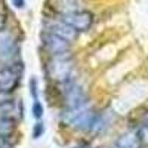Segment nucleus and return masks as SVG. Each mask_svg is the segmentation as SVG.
<instances>
[{
  "mask_svg": "<svg viewBox=\"0 0 148 148\" xmlns=\"http://www.w3.org/2000/svg\"><path fill=\"white\" fill-rule=\"evenodd\" d=\"M45 127L42 123H36V126H34V130H33V136L34 138H40L42 136V133H43Z\"/></svg>",
  "mask_w": 148,
  "mask_h": 148,
  "instance_id": "12",
  "label": "nucleus"
},
{
  "mask_svg": "<svg viewBox=\"0 0 148 148\" xmlns=\"http://www.w3.org/2000/svg\"><path fill=\"white\" fill-rule=\"evenodd\" d=\"M64 93H65V101H67L68 108H82V107H84V102H86L84 101V93L80 89V86L76 84L73 80L65 82Z\"/></svg>",
  "mask_w": 148,
  "mask_h": 148,
  "instance_id": "6",
  "label": "nucleus"
},
{
  "mask_svg": "<svg viewBox=\"0 0 148 148\" xmlns=\"http://www.w3.org/2000/svg\"><path fill=\"white\" fill-rule=\"evenodd\" d=\"M33 116L36 119H40L43 116V107H42V104L39 101H36L34 105H33Z\"/></svg>",
  "mask_w": 148,
  "mask_h": 148,
  "instance_id": "11",
  "label": "nucleus"
},
{
  "mask_svg": "<svg viewBox=\"0 0 148 148\" xmlns=\"http://www.w3.org/2000/svg\"><path fill=\"white\" fill-rule=\"evenodd\" d=\"M70 71H71V61L68 55H58L53 56V59L47 65V73L52 79L58 82H67L70 80Z\"/></svg>",
  "mask_w": 148,
  "mask_h": 148,
  "instance_id": "2",
  "label": "nucleus"
},
{
  "mask_svg": "<svg viewBox=\"0 0 148 148\" xmlns=\"http://www.w3.org/2000/svg\"><path fill=\"white\" fill-rule=\"evenodd\" d=\"M30 92H31V96L34 98V101H37V82H36V79L30 80Z\"/></svg>",
  "mask_w": 148,
  "mask_h": 148,
  "instance_id": "13",
  "label": "nucleus"
},
{
  "mask_svg": "<svg viewBox=\"0 0 148 148\" xmlns=\"http://www.w3.org/2000/svg\"><path fill=\"white\" fill-rule=\"evenodd\" d=\"M61 21H64L65 24L71 25L77 31H86L90 28L93 22V16L88 10H73V12H68V14H64Z\"/></svg>",
  "mask_w": 148,
  "mask_h": 148,
  "instance_id": "3",
  "label": "nucleus"
},
{
  "mask_svg": "<svg viewBox=\"0 0 148 148\" xmlns=\"http://www.w3.org/2000/svg\"><path fill=\"white\" fill-rule=\"evenodd\" d=\"M62 119L68 123V125L77 127V129H92L96 121H98V116L95 111L92 110H86L84 107L82 108H68L67 113L62 116Z\"/></svg>",
  "mask_w": 148,
  "mask_h": 148,
  "instance_id": "1",
  "label": "nucleus"
},
{
  "mask_svg": "<svg viewBox=\"0 0 148 148\" xmlns=\"http://www.w3.org/2000/svg\"><path fill=\"white\" fill-rule=\"evenodd\" d=\"M12 2V5H14L15 8H18V9H22L24 6H25V2L24 0H10Z\"/></svg>",
  "mask_w": 148,
  "mask_h": 148,
  "instance_id": "14",
  "label": "nucleus"
},
{
  "mask_svg": "<svg viewBox=\"0 0 148 148\" xmlns=\"http://www.w3.org/2000/svg\"><path fill=\"white\" fill-rule=\"evenodd\" d=\"M14 129H15V121L10 117H3L2 119V136H3V139L9 138V135L12 133Z\"/></svg>",
  "mask_w": 148,
  "mask_h": 148,
  "instance_id": "10",
  "label": "nucleus"
},
{
  "mask_svg": "<svg viewBox=\"0 0 148 148\" xmlns=\"http://www.w3.org/2000/svg\"><path fill=\"white\" fill-rule=\"evenodd\" d=\"M22 76V65L15 62V64H9L6 67H3L2 70V92H12L16 86L19 84Z\"/></svg>",
  "mask_w": 148,
  "mask_h": 148,
  "instance_id": "4",
  "label": "nucleus"
},
{
  "mask_svg": "<svg viewBox=\"0 0 148 148\" xmlns=\"http://www.w3.org/2000/svg\"><path fill=\"white\" fill-rule=\"evenodd\" d=\"M141 136L138 132H127L123 133L116 142V148H139Z\"/></svg>",
  "mask_w": 148,
  "mask_h": 148,
  "instance_id": "8",
  "label": "nucleus"
},
{
  "mask_svg": "<svg viewBox=\"0 0 148 148\" xmlns=\"http://www.w3.org/2000/svg\"><path fill=\"white\" fill-rule=\"evenodd\" d=\"M46 30H49L51 33L59 36L61 39H64V40H67V42L74 40V39H76V36H77V30H74L71 25L65 24L64 21H61V22H53L52 25L49 27V28H46Z\"/></svg>",
  "mask_w": 148,
  "mask_h": 148,
  "instance_id": "7",
  "label": "nucleus"
},
{
  "mask_svg": "<svg viewBox=\"0 0 148 148\" xmlns=\"http://www.w3.org/2000/svg\"><path fill=\"white\" fill-rule=\"evenodd\" d=\"M42 43L46 47V51L49 53H52L53 56L65 55L68 52V42L61 39L59 36L51 33L49 30H45L42 33Z\"/></svg>",
  "mask_w": 148,
  "mask_h": 148,
  "instance_id": "5",
  "label": "nucleus"
},
{
  "mask_svg": "<svg viewBox=\"0 0 148 148\" xmlns=\"http://www.w3.org/2000/svg\"><path fill=\"white\" fill-rule=\"evenodd\" d=\"M16 49H18V45L15 43V40L12 39V37L9 34H2V59L5 61L9 59L12 55H15L14 52H16Z\"/></svg>",
  "mask_w": 148,
  "mask_h": 148,
  "instance_id": "9",
  "label": "nucleus"
}]
</instances>
